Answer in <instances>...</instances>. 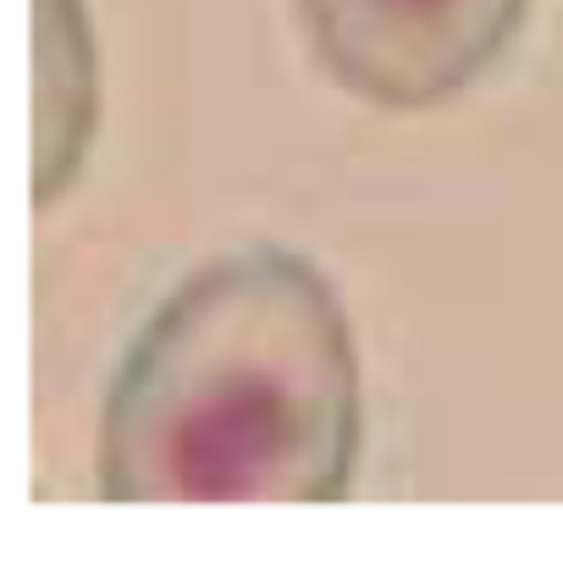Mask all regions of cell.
I'll list each match as a JSON object with an SVG mask.
<instances>
[{"instance_id": "6da1fadb", "label": "cell", "mask_w": 563, "mask_h": 563, "mask_svg": "<svg viewBox=\"0 0 563 563\" xmlns=\"http://www.w3.org/2000/svg\"><path fill=\"white\" fill-rule=\"evenodd\" d=\"M365 448V376L332 276L282 243L194 265L122 349L95 486L111 503H338Z\"/></svg>"}, {"instance_id": "7a4b0ae2", "label": "cell", "mask_w": 563, "mask_h": 563, "mask_svg": "<svg viewBox=\"0 0 563 563\" xmlns=\"http://www.w3.org/2000/svg\"><path fill=\"white\" fill-rule=\"evenodd\" d=\"M321 73L376 111H437L475 89L530 0H294Z\"/></svg>"}, {"instance_id": "3957f363", "label": "cell", "mask_w": 563, "mask_h": 563, "mask_svg": "<svg viewBox=\"0 0 563 563\" xmlns=\"http://www.w3.org/2000/svg\"><path fill=\"white\" fill-rule=\"evenodd\" d=\"M100 122V56L84 0H34V199L51 205L84 166Z\"/></svg>"}]
</instances>
